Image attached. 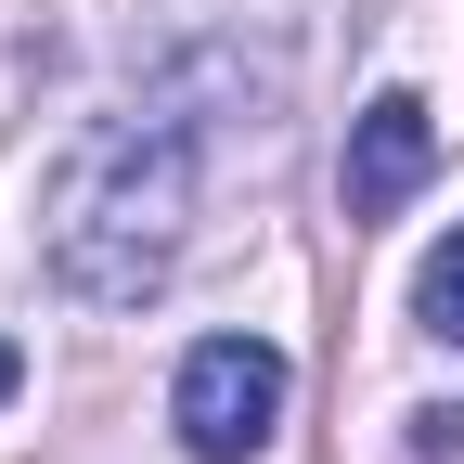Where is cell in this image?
<instances>
[{
	"instance_id": "1",
	"label": "cell",
	"mask_w": 464,
	"mask_h": 464,
	"mask_svg": "<svg viewBox=\"0 0 464 464\" xmlns=\"http://www.w3.org/2000/svg\"><path fill=\"white\" fill-rule=\"evenodd\" d=\"M194 246V116L181 103H116L39 194V258L78 310H155Z\"/></svg>"
},
{
	"instance_id": "2",
	"label": "cell",
	"mask_w": 464,
	"mask_h": 464,
	"mask_svg": "<svg viewBox=\"0 0 464 464\" xmlns=\"http://www.w3.org/2000/svg\"><path fill=\"white\" fill-rule=\"evenodd\" d=\"M284 400H297V374H284L271 335H194L181 348V387H168V426H181L194 464H258Z\"/></svg>"
},
{
	"instance_id": "3",
	"label": "cell",
	"mask_w": 464,
	"mask_h": 464,
	"mask_svg": "<svg viewBox=\"0 0 464 464\" xmlns=\"http://www.w3.org/2000/svg\"><path fill=\"white\" fill-rule=\"evenodd\" d=\"M426 168H439V116H426V91H374L362 116H348V155H335V207H348V232L362 219H400L426 194Z\"/></svg>"
},
{
	"instance_id": "4",
	"label": "cell",
	"mask_w": 464,
	"mask_h": 464,
	"mask_svg": "<svg viewBox=\"0 0 464 464\" xmlns=\"http://www.w3.org/2000/svg\"><path fill=\"white\" fill-rule=\"evenodd\" d=\"M413 323L439 335V348H464V219L426 246V271H413Z\"/></svg>"
},
{
	"instance_id": "5",
	"label": "cell",
	"mask_w": 464,
	"mask_h": 464,
	"mask_svg": "<svg viewBox=\"0 0 464 464\" xmlns=\"http://www.w3.org/2000/svg\"><path fill=\"white\" fill-rule=\"evenodd\" d=\"M413 451L426 464H464V413H413Z\"/></svg>"
},
{
	"instance_id": "6",
	"label": "cell",
	"mask_w": 464,
	"mask_h": 464,
	"mask_svg": "<svg viewBox=\"0 0 464 464\" xmlns=\"http://www.w3.org/2000/svg\"><path fill=\"white\" fill-rule=\"evenodd\" d=\"M14 387H26V348H14V335H0V413H14Z\"/></svg>"
}]
</instances>
